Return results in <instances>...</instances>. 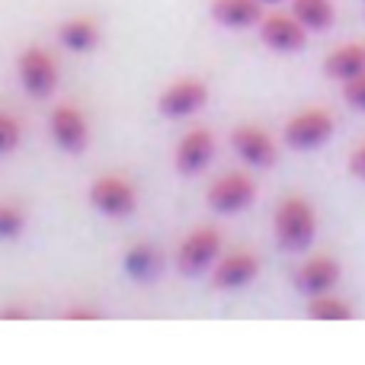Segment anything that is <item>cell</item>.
I'll return each instance as SVG.
<instances>
[{"instance_id":"cell-26","label":"cell","mask_w":365,"mask_h":365,"mask_svg":"<svg viewBox=\"0 0 365 365\" xmlns=\"http://www.w3.org/2000/svg\"><path fill=\"white\" fill-rule=\"evenodd\" d=\"M259 4H282V0H259Z\"/></svg>"},{"instance_id":"cell-9","label":"cell","mask_w":365,"mask_h":365,"mask_svg":"<svg viewBox=\"0 0 365 365\" xmlns=\"http://www.w3.org/2000/svg\"><path fill=\"white\" fill-rule=\"evenodd\" d=\"M48 132H51V141L68 154H81L90 141L87 115H83L81 106H74V103H58V106L51 109Z\"/></svg>"},{"instance_id":"cell-6","label":"cell","mask_w":365,"mask_h":365,"mask_svg":"<svg viewBox=\"0 0 365 365\" xmlns=\"http://www.w3.org/2000/svg\"><path fill=\"white\" fill-rule=\"evenodd\" d=\"M16 77L26 93L36 96V100H45V96H51L58 87V61L42 45H29V48H23L16 58Z\"/></svg>"},{"instance_id":"cell-8","label":"cell","mask_w":365,"mask_h":365,"mask_svg":"<svg viewBox=\"0 0 365 365\" xmlns=\"http://www.w3.org/2000/svg\"><path fill=\"white\" fill-rule=\"evenodd\" d=\"M208 103V87L199 77H177L158 96V113L164 119H189Z\"/></svg>"},{"instance_id":"cell-10","label":"cell","mask_w":365,"mask_h":365,"mask_svg":"<svg viewBox=\"0 0 365 365\" xmlns=\"http://www.w3.org/2000/svg\"><path fill=\"white\" fill-rule=\"evenodd\" d=\"M215 158V132L208 125H192L189 132H182L173 151V167L182 177H199Z\"/></svg>"},{"instance_id":"cell-21","label":"cell","mask_w":365,"mask_h":365,"mask_svg":"<svg viewBox=\"0 0 365 365\" xmlns=\"http://www.w3.org/2000/svg\"><path fill=\"white\" fill-rule=\"evenodd\" d=\"M23 138V125H19L16 115L10 113H0V154H10L13 148L19 145Z\"/></svg>"},{"instance_id":"cell-20","label":"cell","mask_w":365,"mask_h":365,"mask_svg":"<svg viewBox=\"0 0 365 365\" xmlns=\"http://www.w3.org/2000/svg\"><path fill=\"white\" fill-rule=\"evenodd\" d=\"M26 227V212L10 199H0V240L19 237Z\"/></svg>"},{"instance_id":"cell-5","label":"cell","mask_w":365,"mask_h":365,"mask_svg":"<svg viewBox=\"0 0 365 365\" xmlns=\"http://www.w3.org/2000/svg\"><path fill=\"white\" fill-rule=\"evenodd\" d=\"M253 199H257V180L247 170H225L221 177L212 180V186L205 192L208 208L218 215L244 212L247 205H253Z\"/></svg>"},{"instance_id":"cell-15","label":"cell","mask_w":365,"mask_h":365,"mask_svg":"<svg viewBox=\"0 0 365 365\" xmlns=\"http://www.w3.org/2000/svg\"><path fill=\"white\" fill-rule=\"evenodd\" d=\"M212 16L227 29H247V26H259L266 13L259 0H212Z\"/></svg>"},{"instance_id":"cell-2","label":"cell","mask_w":365,"mask_h":365,"mask_svg":"<svg viewBox=\"0 0 365 365\" xmlns=\"http://www.w3.org/2000/svg\"><path fill=\"white\" fill-rule=\"evenodd\" d=\"M225 253V237L215 225H195L177 247V266L186 276H199V272H212L218 257Z\"/></svg>"},{"instance_id":"cell-18","label":"cell","mask_w":365,"mask_h":365,"mask_svg":"<svg viewBox=\"0 0 365 365\" xmlns=\"http://www.w3.org/2000/svg\"><path fill=\"white\" fill-rule=\"evenodd\" d=\"M292 13L304 23L308 32H324L334 26V0H292Z\"/></svg>"},{"instance_id":"cell-19","label":"cell","mask_w":365,"mask_h":365,"mask_svg":"<svg viewBox=\"0 0 365 365\" xmlns=\"http://www.w3.org/2000/svg\"><path fill=\"white\" fill-rule=\"evenodd\" d=\"M308 317L311 321H353L356 308L346 302V298L334 295V292H327V295H314L308 298Z\"/></svg>"},{"instance_id":"cell-25","label":"cell","mask_w":365,"mask_h":365,"mask_svg":"<svg viewBox=\"0 0 365 365\" xmlns=\"http://www.w3.org/2000/svg\"><path fill=\"white\" fill-rule=\"evenodd\" d=\"M0 321H29V308L26 304H6V308H0Z\"/></svg>"},{"instance_id":"cell-1","label":"cell","mask_w":365,"mask_h":365,"mask_svg":"<svg viewBox=\"0 0 365 365\" xmlns=\"http://www.w3.org/2000/svg\"><path fill=\"white\" fill-rule=\"evenodd\" d=\"M272 234H276L279 247L289 253H302L314 244L317 234V212L302 192H289L279 199L276 212H272Z\"/></svg>"},{"instance_id":"cell-11","label":"cell","mask_w":365,"mask_h":365,"mask_svg":"<svg viewBox=\"0 0 365 365\" xmlns=\"http://www.w3.org/2000/svg\"><path fill=\"white\" fill-rule=\"evenodd\" d=\"M259 272V257L247 247H237V250H225L218 257V263L212 266V285L215 289H225V292H234V289H244L257 279Z\"/></svg>"},{"instance_id":"cell-3","label":"cell","mask_w":365,"mask_h":365,"mask_svg":"<svg viewBox=\"0 0 365 365\" xmlns=\"http://www.w3.org/2000/svg\"><path fill=\"white\" fill-rule=\"evenodd\" d=\"M336 132V122H334V113L321 106H308L302 113L289 115V122L282 125V141L295 151H317L324 148Z\"/></svg>"},{"instance_id":"cell-24","label":"cell","mask_w":365,"mask_h":365,"mask_svg":"<svg viewBox=\"0 0 365 365\" xmlns=\"http://www.w3.org/2000/svg\"><path fill=\"white\" fill-rule=\"evenodd\" d=\"M349 170H353L359 180H365V141L359 148H353V154H349Z\"/></svg>"},{"instance_id":"cell-17","label":"cell","mask_w":365,"mask_h":365,"mask_svg":"<svg viewBox=\"0 0 365 365\" xmlns=\"http://www.w3.org/2000/svg\"><path fill=\"white\" fill-rule=\"evenodd\" d=\"M122 266H125V272L135 282H148V279H154L160 272V250L154 244H135L125 250Z\"/></svg>"},{"instance_id":"cell-16","label":"cell","mask_w":365,"mask_h":365,"mask_svg":"<svg viewBox=\"0 0 365 365\" xmlns=\"http://www.w3.org/2000/svg\"><path fill=\"white\" fill-rule=\"evenodd\" d=\"M58 42H61L68 51L83 55V51L96 48V42H100V23H96L93 16H71V19H64V23L58 26Z\"/></svg>"},{"instance_id":"cell-4","label":"cell","mask_w":365,"mask_h":365,"mask_svg":"<svg viewBox=\"0 0 365 365\" xmlns=\"http://www.w3.org/2000/svg\"><path fill=\"white\" fill-rule=\"evenodd\" d=\"M87 199L106 218H128L138 208V189L122 173H103V177H96L90 182Z\"/></svg>"},{"instance_id":"cell-22","label":"cell","mask_w":365,"mask_h":365,"mask_svg":"<svg viewBox=\"0 0 365 365\" xmlns=\"http://www.w3.org/2000/svg\"><path fill=\"white\" fill-rule=\"evenodd\" d=\"M343 100H346L353 109L365 113V74H359V77H353V81L343 83Z\"/></svg>"},{"instance_id":"cell-12","label":"cell","mask_w":365,"mask_h":365,"mask_svg":"<svg viewBox=\"0 0 365 365\" xmlns=\"http://www.w3.org/2000/svg\"><path fill=\"white\" fill-rule=\"evenodd\" d=\"M259 38L263 45H269L272 51H302L308 42V29L295 13H266L259 19Z\"/></svg>"},{"instance_id":"cell-13","label":"cell","mask_w":365,"mask_h":365,"mask_svg":"<svg viewBox=\"0 0 365 365\" xmlns=\"http://www.w3.org/2000/svg\"><path fill=\"white\" fill-rule=\"evenodd\" d=\"M336 282H340V263L330 253H314L295 272V289L308 298L327 295V292L336 289Z\"/></svg>"},{"instance_id":"cell-14","label":"cell","mask_w":365,"mask_h":365,"mask_svg":"<svg viewBox=\"0 0 365 365\" xmlns=\"http://www.w3.org/2000/svg\"><path fill=\"white\" fill-rule=\"evenodd\" d=\"M324 71H327V77H334V81H340V83L365 74V42L336 45V48L324 58Z\"/></svg>"},{"instance_id":"cell-7","label":"cell","mask_w":365,"mask_h":365,"mask_svg":"<svg viewBox=\"0 0 365 365\" xmlns=\"http://www.w3.org/2000/svg\"><path fill=\"white\" fill-rule=\"evenodd\" d=\"M231 148L247 167H257V170L272 167L279 158V145H276V138H272V132L257 125V122H240V125H234Z\"/></svg>"},{"instance_id":"cell-23","label":"cell","mask_w":365,"mask_h":365,"mask_svg":"<svg viewBox=\"0 0 365 365\" xmlns=\"http://www.w3.org/2000/svg\"><path fill=\"white\" fill-rule=\"evenodd\" d=\"M61 317L64 321H100V311L90 308V304H71Z\"/></svg>"}]
</instances>
